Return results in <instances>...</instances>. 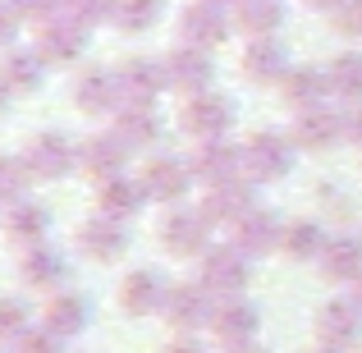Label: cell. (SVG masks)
<instances>
[]
</instances>
